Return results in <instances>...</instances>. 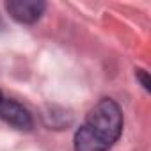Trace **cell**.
Returning <instances> with one entry per match:
<instances>
[{
	"mask_svg": "<svg viewBox=\"0 0 151 151\" xmlns=\"http://www.w3.org/2000/svg\"><path fill=\"white\" fill-rule=\"evenodd\" d=\"M123 132V112L110 100H100L87 114L73 139L75 151H107Z\"/></svg>",
	"mask_w": 151,
	"mask_h": 151,
	"instance_id": "6da1fadb",
	"label": "cell"
},
{
	"mask_svg": "<svg viewBox=\"0 0 151 151\" xmlns=\"http://www.w3.org/2000/svg\"><path fill=\"white\" fill-rule=\"evenodd\" d=\"M6 9L18 23L30 25L41 18L46 9V4L41 0H9L6 4Z\"/></svg>",
	"mask_w": 151,
	"mask_h": 151,
	"instance_id": "7a4b0ae2",
	"label": "cell"
},
{
	"mask_svg": "<svg viewBox=\"0 0 151 151\" xmlns=\"http://www.w3.org/2000/svg\"><path fill=\"white\" fill-rule=\"evenodd\" d=\"M0 119L18 130H30L32 128V116L27 109H23L14 100L2 98L0 101Z\"/></svg>",
	"mask_w": 151,
	"mask_h": 151,
	"instance_id": "3957f363",
	"label": "cell"
},
{
	"mask_svg": "<svg viewBox=\"0 0 151 151\" xmlns=\"http://www.w3.org/2000/svg\"><path fill=\"white\" fill-rule=\"evenodd\" d=\"M137 78L142 82V86H144V89H146V91H149V89H151V82H149V77H147V73H146L144 69H137Z\"/></svg>",
	"mask_w": 151,
	"mask_h": 151,
	"instance_id": "277c9868",
	"label": "cell"
},
{
	"mask_svg": "<svg viewBox=\"0 0 151 151\" xmlns=\"http://www.w3.org/2000/svg\"><path fill=\"white\" fill-rule=\"evenodd\" d=\"M0 101H2V93H0Z\"/></svg>",
	"mask_w": 151,
	"mask_h": 151,
	"instance_id": "5b68a950",
	"label": "cell"
}]
</instances>
